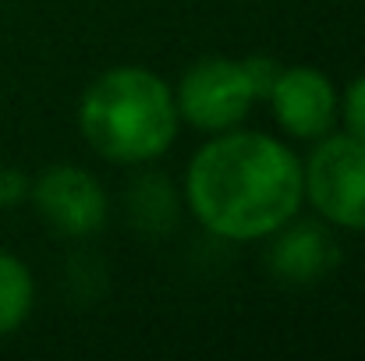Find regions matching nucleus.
I'll list each match as a JSON object with an SVG mask.
<instances>
[{
  "mask_svg": "<svg viewBox=\"0 0 365 361\" xmlns=\"http://www.w3.org/2000/svg\"><path fill=\"white\" fill-rule=\"evenodd\" d=\"M128 216L145 234H167L178 220V192L160 174H142L128 188Z\"/></svg>",
  "mask_w": 365,
  "mask_h": 361,
  "instance_id": "nucleus-8",
  "label": "nucleus"
},
{
  "mask_svg": "<svg viewBox=\"0 0 365 361\" xmlns=\"http://www.w3.org/2000/svg\"><path fill=\"white\" fill-rule=\"evenodd\" d=\"M32 301H36V283L29 266L18 255L0 251V337L14 333L29 319Z\"/></svg>",
  "mask_w": 365,
  "mask_h": 361,
  "instance_id": "nucleus-9",
  "label": "nucleus"
},
{
  "mask_svg": "<svg viewBox=\"0 0 365 361\" xmlns=\"http://www.w3.org/2000/svg\"><path fill=\"white\" fill-rule=\"evenodd\" d=\"M29 199L36 202L39 216L68 238H89V234L103 231L107 213H110L103 184L89 170L71 167V163H57V167L43 170L32 181Z\"/></svg>",
  "mask_w": 365,
  "mask_h": 361,
  "instance_id": "nucleus-5",
  "label": "nucleus"
},
{
  "mask_svg": "<svg viewBox=\"0 0 365 361\" xmlns=\"http://www.w3.org/2000/svg\"><path fill=\"white\" fill-rule=\"evenodd\" d=\"M341 117H344V124H348V135H355V138H362L365 142V75H359V78L344 89Z\"/></svg>",
  "mask_w": 365,
  "mask_h": 361,
  "instance_id": "nucleus-11",
  "label": "nucleus"
},
{
  "mask_svg": "<svg viewBox=\"0 0 365 361\" xmlns=\"http://www.w3.org/2000/svg\"><path fill=\"white\" fill-rule=\"evenodd\" d=\"M266 103L273 107L277 124L291 138H302V142H319L323 135H330L341 114L334 82L319 68H309V64L284 68Z\"/></svg>",
  "mask_w": 365,
  "mask_h": 361,
  "instance_id": "nucleus-6",
  "label": "nucleus"
},
{
  "mask_svg": "<svg viewBox=\"0 0 365 361\" xmlns=\"http://www.w3.org/2000/svg\"><path fill=\"white\" fill-rule=\"evenodd\" d=\"M185 195L195 220L224 241H259L298 216L302 159L273 135L217 131L188 163Z\"/></svg>",
  "mask_w": 365,
  "mask_h": 361,
  "instance_id": "nucleus-1",
  "label": "nucleus"
},
{
  "mask_svg": "<svg viewBox=\"0 0 365 361\" xmlns=\"http://www.w3.org/2000/svg\"><path fill=\"white\" fill-rule=\"evenodd\" d=\"M174 89L149 68L121 64L103 71L78 103L86 142L114 163L160 159L178 138Z\"/></svg>",
  "mask_w": 365,
  "mask_h": 361,
  "instance_id": "nucleus-2",
  "label": "nucleus"
},
{
  "mask_svg": "<svg viewBox=\"0 0 365 361\" xmlns=\"http://www.w3.org/2000/svg\"><path fill=\"white\" fill-rule=\"evenodd\" d=\"M174 103H178L181 120H188L199 131L217 135V131L238 127L248 117L255 96L248 89L242 61L202 57L181 75V82L174 89Z\"/></svg>",
  "mask_w": 365,
  "mask_h": 361,
  "instance_id": "nucleus-4",
  "label": "nucleus"
},
{
  "mask_svg": "<svg viewBox=\"0 0 365 361\" xmlns=\"http://www.w3.org/2000/svg\"><path fill=\"white\" fill-rule=\"evenodd\" d=\"M32 192V181L18 167H0V206H18Z\"/></svg>",
  "mask_w": 365,
  "mask_h": 361,
  "instance_id": "nucleus-12",
  "label": "nucleus"
},
{
  "mask_svg": "<svg viewBox=\"0 0 365 361\" xmlns=\"http://www.w3.org/2000/svg\"><path fill=\"white\" fill-rule=\"evenodd\" d=\"M242 68H245V78H248V89H252L255 103L269 96V89L277 85V78H280V71H284V64H277L269 53H252V57H245Z\"/></svg>",
  "mask_w": 365,
  "mask_h": 361,
  "instance_id": "nucleus-10",
  "label": "nucleus"
},
{
  "mask_svg": "<svg viewBox=\"0 0 365 361\" xmlns=\"http://www.w3.org/2000/svg\"><path fill=\"white\" fill-rule=\"evenodd\" d=\"M305 199L323 220L365 231V142L355 135H323L302 167Z\"/></svg>",
  "mask_w": 365,
  "mask_h": 361,
  "instance_id": "nucleus-3",
  "label": "nucleus"
},
{
  "mask_svg": "<svg viewBox=\"0 0 365 361\" xmlns=\"http://www.w3.org/2000/svg\"><path fill=\"white\" fill-rule=\"evenodd\" d=\"M266 248V269L291 287H309L323 276H330L341 262V244L319 220H287L269 234Z\"/></svg>",
  "mask_w": 365,
  "mask_h": 361,
  "instance_id": "nucleus-7",
  "label": "nucleus"
}]
</instances>
